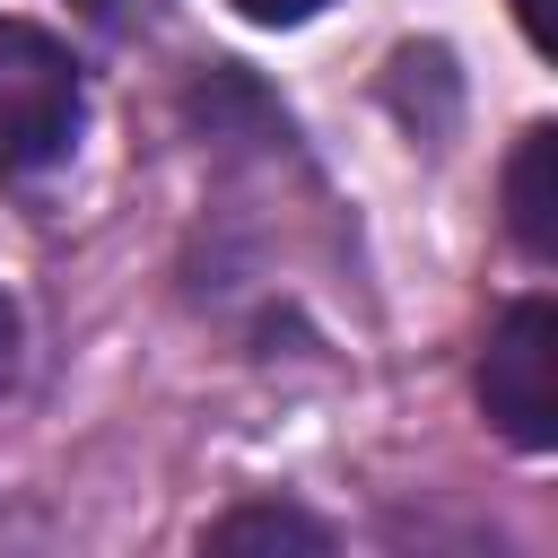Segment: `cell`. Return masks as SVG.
<instances>
[{"label":"cell","mask_w":558,"mask_h":558,"mask_svg":"<svg viewBox=\"0 0 558 558\" xmlns=\"http://www.w3.org/2000/svg\"><path fill=\"white\" fill-rule=\"evenodd\" d=\"M78 131V61L44 26L0 17V174H35Z\"/></svg>","instance_id":"cell-1"},{"label":"cell","mask_w":558,"mask_h":558,"mask_svg":"<svg viewBox=\"0 0 558 558\" xmlns=\"http://www.w3.org/2000/svg\"><path fill=\"white\" fill-rule=\"evenodd\" d=\"M9 331H17V314H9V296H0V349H9Z\"/></svg>","instance_id":"cell-7"},{"label":"cell","mask_w":558,"mask_h":558,"mask_svg":"<svg viewBox=\"0 0 558 558\" xmlns=\"http://www.w3.org/2000/svg\"><path fill=\"white\" fill-rule=\"evenodd\" d=\"M506 227L532 262L558 253V131H523V148L506 166Z\"/></svg>","instance_id":"cell-3"},{"label":"cell","mask_w":558,"mask_h":558,"mask_svg":"<svg viewBox=\"0 0 558 558\" xmlns=\"http://www.w3.org/2000/svg\"><path fill=\"white\" fill-rule=\"evenodd\" d=\"M480 410H488L523 453H549V445H558V305H549V296L506 305V323L488 331Z\"/></svg>","instance_id":"cell-2"},{"label":"cell","mask_w":558,"mask_h":558,"mask_svg":"<svg viewBox=\"0 0 558 558\" xmlns=\"http://www.w3.org/2000/svg\"><path fill=\"white\" fill-rule=\"evenodd\" d=\"M323 0H235V17H253V26H305Z\"/></svg>","instance_id":"cell-5"},{"label":"cell","mask_w":558,"mask_h":558,"mask_svg":"<svg viewBox=\"0 0 558 558\" xmlns=\"http://www.w3.org/2000/svg\"><path fill=\"white\" fill-rule=\"evenodd\" d=\"M331 532L296 506H235L227 523H209V549H323Z\"/></svg>","instance_id":"cell-4"},{"label":"cell","mask_w":558,"mask_h":558,"mask_svg":"<svg viewBox=\"0 0 558 558\" xmlns=\"http://www.w3.org/2000/svg\"><path fill=\"white\" fill-rule=\"evenodd\" d=\"M514 17H523V35L549 52V0H514Z\"/></svg>","instance_id":"cell-6"}]
</instances>
